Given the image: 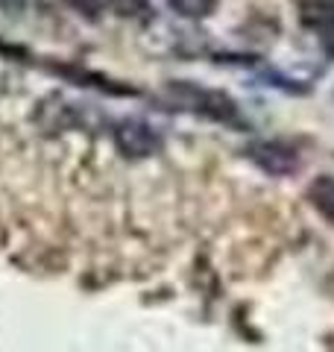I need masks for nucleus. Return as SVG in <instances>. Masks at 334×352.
Wrapping results in <instances>:
<instances>
[{
  "instance_id": "2",
  "label": "nucleus",
  "mask_w": 334,
  "mask_h": 352,
  "mask_svg": "<svg viewBox=\"0 0 334 352\" xmlns=\"http://www.w3.org/2000/svg\"><path fill=\"white\" fill-rule=\"evenodd\" d=\"M111 138H115V147L129 159H144L162 150V138L155 135V129L135 118L120 120L115 132H111Z\"/></svg>"
},
{
  "instance_id": "3",
  "label": "nucleus",
  "mask_w": 334,
  "mask_h": 352,
  "mask_svg": "<svg viewBox=\"0 0 334 352\" xmlns=\"http://www.w3.org/2000/svg\"><path fill=\"white\" fill-rule=\"evenodd\" d=\"M247 156L270 176H287L299 168L296 147H291L287 141H276V138L273 141H255V144L247 150Z\"/></svg>"
},
{
  "instance_id": "4",
  "label": "nucleus",
  "mask_w": 334,
  "mask_h": 352,
  "mask_svg": "<svg viewBox=\"0 0 334 352\" xmlns=\"http://www.w3.org/2000/svg\"><path fill=\"white\" fill-rule=\"evenodd\" d=\"M308 200L322 217L334 223V176H317L308 185Z\"/></svg>"
},
{
  "instance_id": "5",
  "label": "nucleus",
  "mask_w": 334,
  "mask_h": 352,
  "mask_svg": "<svg viewBox=\"0 0 334 352\" xmlns=\"http://www.w3.org/2000/svg\"><path fill=\"white\" fill-rule=\"evenodd\" d=\"M167 3H170V9L176 15L191 18V21L214 15V9H217V0H167Z\"/></svg>"
},
{
  "instance_id": "6",
  "label": "nucleus",
  "mask_w": 334,
  "mask_h": 352,
  "mask_svg": "<svg viewBox=\"0 0 334 352\" xmlns=\"http://www.w3.org/2000/svg\"><path fill=\"white\" fill-rule=\"evenodd\" d=\"M111 9L124 18H138V21H150V3L147 0H109Z\"/></svg>"
},
{
  "instance_id": "7",
  "label": "nucleus",
  "mask_w": 334,
  "mask_h": 352,
  "mask_svg": "<svg viewBox=\"0 0 334 352\" xmlns=\"http://www.w3.org/2000/svg\"><path fill=\"white\" fill-rule=\"evenodd\" d=\"M71 6H76L80 12H85V15H97L100 12V0H68Z\"/></svg>"
},
{
  "instance_id": "1",
  "label": "nucleus",
  "mask_w": 334,
  "mask_h": 352,
  "mask_svg": "<svg viewBox=\"0 0 334 352\" xmlns=\"http://www.w3.org/2000/svg\"><path fill=\"white\" fill-rule=\"evenodd\" d=\"M164 94L173 109H185V112L220 120V124H232L238 118V103L229 94L214 91V88H199L194 82H170Z\"/></svg>"
},
{
  "instance_id": "8",
  "label": "nucleus",
  "mask_w": 334,
  "mask_h": 352,
  "mask_svg": "<svg viewBox=\"0 0 334 352\" xmlns=\"http://www.w3.org/2000/svg\"><path fill=\"white\" fill-rule=\"evenodd\" d=\"M0 3H3V6H21L24 0H0Z\"/></svg>"
}]
</instances>
